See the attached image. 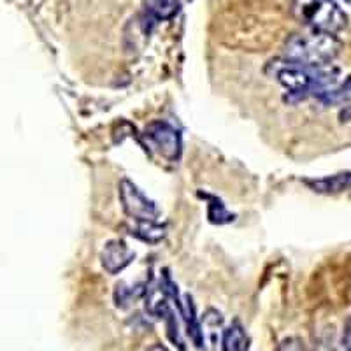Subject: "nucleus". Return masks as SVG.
<instances>
[{"label":"nucleus","instance_id":"13","mask_svg":"<svg viewBox=\"0 0 351 351\" xmlns=\"http://www.w3.org/2000/svg\"><path fill=\"white\" fill-rule=\"evenodd\" d=\"M278 351H306V348H304L302 341L297 339V337H288L280 344Z\"/></svg>","mask_w":351,"mask_h":351},{"label":"nucleus","instance_id":"12","mask_svg":"<svg viewBox=\"0 0 351 351\" xmlns=\"http://www.w3.org/2000/svg\"><path fill=\"white\" fill-rule=\"evenodd\" d=\"M146 287L148 285H137V287H125L123 283H120L118 287H116V291H114V300L118 306L125 307L127 304L134 302L136 299H139V297H143L144 293H146Z\"/></svg>","mask_w":351,"mask_h":351},{"label":"nucleus","instance_id":"9","mask_svg":"<svg viewBox=\"0 0 351 351\" xmlns=\"http://www.w3.org/2000/svg\"><path fill=\"white\" fill-rule=\"evenodd\" d=\"M144 8L156 20H171L180 9V0H144Z\"/></svg>","mask_w":351,"mask_h":351},{"label":"nucleus","instance_id":"8","mask_svg":"<svg viewBox=\"0 0 351 351\" xmlns=\"http://www.w3.org/2000/svg\"><path fill=\"white\" fill-rule=\"evenodd\" d=\"M247 335L239 322H234L223 334V351H247Z\"/></svg>","mask_w":351,"mask_h":351},{"label":"nucleus","instance_id":"7","mask_svg":"<svg viewBox=\"0 0 351 351\" xmlns=\"http://www.w3.org/2000/svg\"><path fill=\"white\" fill-rule=\"evenodd\" d=\"M132 236L144 243H160L165 237V227L158 225L156 221H136V227L130 228Z\"/></svg>","mask_w":351,"mask_h":351},{"label":"nucleus","instance_id":"11","mask_svg":"<svg viewBox=\"0 0 351 351\" xmlns=\"http://www.w3.org/2000/svg\"><path fill=\"white\" fill-rule=\"evenodd\" d=\"M206 199H209L208 218L211 223L225 225V223H230V221H234V215L227 211V208H225L223 204H221V200L216 199V197H208V195H206Z\"/></svg>","mask_w":351,"mask_h":351},{"label":"nucleus","instance_id":"3","mask_svg":"<svg viewBox=\"0 0 351 351\" xmlns=\"http://www.w3.org/2000/svg\"><path fill=\"white\" fill-rule=\"evenodd\" d=\"M274 76L288 92L302 97L322 90L327 74L319 67H307V65L285 62L283 65L274 69Z\"/></svg>","mask_w":351,"mask_h":351},{"label":"nucleus","instance_id":"2","mask_svg":"<svg viewBox=\"0 0 351 351\" xmlns=\"http://www.w3.org/2000/svg\"><path fill=\"white\" fill-rule=\"evenodd\" d=\"M291 14L313 32L334 34L346 25V16L332 0H293Z\"/></svg>","mask_w":351,"mask_h":351},{"label":"nucleus","instance_id":"5","mask_svg":"<svg viewBox=\"0 0 351 351\" xmlns=\"http://www.w3.org/2000/svg\"><path fill=\"white\" fill-rule=\"evenodd\" d=\"M120 200L123 211L134 221H156L158 208L130 180H121Z\"/></svg>","mask_w":351,"mask_h":351},{"label":"nucleus","instance_id":"10","mask_svg":"<svg viewBox=\"0 0 351 351\" xmlns=\"http://www.w3.org/2000/svg\"><path fill=\"white\" fill-rule=\"evenodd\" d=\"M346 178L348 174L332 176V178H324V180H306L304 183L309 188H313L315 192L319 193H334L341 192L343 188H346Z\"/></svg>","mask_w":351,"mask_h":351},{"label":"nucleus","instance_id":"14","mask_svg":"<svg viewBox=\"0 0 351 351\" xmlns=\"http://www.w3.org/2000/svg\"><path fill=\"white\" fill-rule=\"evenodd\" d=\"M148 351H167V350H165L164 346H160V344H155V346H152V348H149Z\"/></svg>","mask_w":351,"mask_h":351},{"label":"nucleus","instance_id":"4","mask_svg":"<svg viewBox=\"0 0 351 351\" xmlns=\"http://www.w3.org/2000/svg\"><path fill=\"white\" fill-rule=\"evenodd\" d=\"M144 139L148 141V148L158 153L167 162H178L181 156V136L172 125L165 121H153L144 130Z\"/></svg>","mask_w":351,"mask_h":351},{"label":"nucleus","instance_id":"6","mask_svg":"<svg viewBox=\"0 0 351 351\" xmlns=\"http://www.w3.org/2000/svg\"><path fill=\"white\" fill-rule=\"evenodd\" d=\"M136 258V253L132 252L127 243L121 239H112L106 243V246L100 252V262L102 267L109 272V274H118L123 269H127L132 263V260Z\"/></svg>","mask_w":351,"mask_h":351},{"label":"nucleus","instance_id":"1","mask_svg":"<svg viewBox=\"0 0 351 351\" xmlns=\"http://www.w3.org/2000/svg\"><path fill=\"white\" fill-rule=\"evenodd\" d=\"M339 40L332 34H297L285 44V58L291 64L322 67L339 53Z\"/></svg>","mask_w":351,"mask_h":351}]
</instances>
